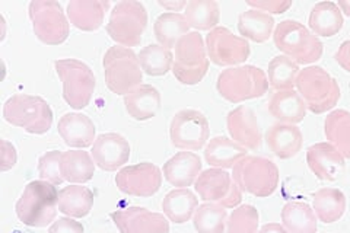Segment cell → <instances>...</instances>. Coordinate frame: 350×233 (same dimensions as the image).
<instances>
[{
	"mask_svg": "<svg viewBox=\"0 0 350 233\" xmlns=\"http://www.w3.org/2000/svg\"><path fill=\"white\" fill-rule=\"evenodd\" d=\"M59 191L47 181H31L15 206L18 219L29 228H47L56 221Z\"/></svg>",
	"mask_w": 350,
	"mask_h": 233,
	"instance_id": "1",
	"label": "cell"
},
{
	"mask_svg": "<svg viewBox=\"0 0 350 233\" xmlns=\"http://www.w3.org/2000/svg\"><path fill=\"white\" fill-rule=\"evenodd\" d=\"M273 41L283 55L298 64H311L321 59L323 42L298 20H282L273 32Z\"/></svg>",
	"mask_w": 350,
	"mask_h": 233,
	"instance_id": "2",
	"label": "cell"
},
{
	"mask_svg": "<svg viewBox=\"0 0 350 233\" xmlns=\"http://www.w3.org/2000/svg\"><path fill=\"white\" fill-rule=\"evenodd\" d=\"M269 77L256 66H235L217 76V92L228 102L239 104L265 95L269 90Z\"/></svg>",
	"mask_w": 350,
	"mask_h": 233,
	"instance_id": "3",
	"label": "cell"
},
{
	"mask_svg": "<svg viewBox=\"0 0 350 233\" xmlns=\"http://www.w3.org/2000/svg\"><path fill=\"white\" fill-rule=\"evenodd\" d=\"M105 83L116 95H129L144 82L137 54L123 46L109 47L103 59Z\"/></svg>",
	"mask_w": 350,
	"mask_h": 233,
	"instance_id": "4",
	"label": "cell"
},
{
	"mask_svg": "<svg viewBox=\"0 0 350 233\" xmlns=\"http://www.w3.org/2000/svg\"><path fill=\"white\" fill-rule=\"evenodd\" d=\"M3 118L29 135H46L53 126V111L46 99L27 94L8 99L3 105Z\"/></svg>",
	"mask_w": 350,
	"mask_h": 233,
	"instance_id": "5",
	"label": "cell"
},
{
	"mask_svg": "<svg viewBox=\"0 0 350 233\" xmlns=\"http://www.w3.org/2000/svg\"><path fill=\"white\" fill-rule=\"evenodd\" d=\"M298 94L311 113L324 114L333 109L340 99V86L334 77L320 66H310L299 72Z\"/></svg>",
	"mask_w": 350,
	"mask_h": 233,
	"instance_id": "6",
	"label": "cell"
},
{
	"mask_svg": "<svg viewBox=\"0 0 350 233\" xmlns=\"http://www.w3.org/2000/svg\"><path fill=\"white\" fill-rule=\"evenodd\" d=\"M148 27V12L144 3L136 0L118 2L109 14L107 34L118 46L137 47Z\"/></svg>",
	"mask_w": 350,
	"mask_h": 233,
	"instance_id": "7",
	"label": "cell"
},
{
	"mask_svg": "<svg viewBox=\"0 0 350 233\" xmlns=\"http://www.w3.org/2000/svg\"><path fill=\"white\" fill-rule=\"evenodd\" d=\"M206 44L199 32H189L175 46L172 73L180 83L193 86L202 82L209 70Z\"/></svg>",
	"mask_w": 350,
	"mask_h": 233,
	"instance_id": "8",
	"label": "cell"
},
{
	"mask_svg": "<svg viewBox=\"0 0 350 233\" xmlns=\"http://www.w3.org/2000/svg\"><path fill=\"white\" fill-rule=\"evenodd\" d=\"M232 169V178L241 191L254 197H269L276 191L279 185V168L270 159L245 156Z\"/></svg>",
	"mask_w": 350,
	"mask_h": 233,
	"instance_id": "9",
	"label": "cell"
},
{
	"mask_svg": "<svg viewBox=\"0 0 350 233\" xmlns=\"http://www.w3.org/2000/svg\"><path fill=\"white\" fill-rule=\"evenodd\" d=\"M54 69L63 83V98L73 109H83L94 96L96 79L91 68L76 59L54 61Z\"/></svg>",
	"mask_w": 350,
	"mask_h": 233,
	"instance_id": "10",
	"label": "cell"
},
{
	"mask_svg": "<svg viewBox=\"0 0 350 233\" xmlns=\"http://www.w3.org/2000/svg\"><path fill=\"white\" fill-rule=\"evenodd\" d=\"M36 37L46 46H60L69 37V18L59 2L34 0L28 8Z\"/></svg>",
	"mask_w": 350,
	"mask_h": 233,
	"instance_id": "11",
	"label": "cell"
},
{
	"mask_svg": "<svg viewBox=\"0 0 350 233\" xmlns=\"http://www.w3.org/2000/svg\"><path fill=\"white\" fill-rule=\"evenodd\" d=\"M209 121L197 109H181L170 124V139L174 148L196 152L203 149L209 140Z\"/></svg>",
	"mask_w": 350,
	"mask_h": 233,
	"instance_id": "12",
	"label": "cell"
},
{
	"mask_svg": "<svg viewBox=\"0 0 350 233\" xmlns=\"http://www.w3.org/2000/svg\"><path fill=\"white\" fill-rule=\"evenodd\" d=\"M199 197L206 203H215L225 208H237L243 202V191L225 169L203 171L194 182Z\"/></svg>",
	"mask_w": 350,
	"mask_h": 233,
	"instance_id": "13",
	"label": "cell"
},
{
	"mask_svg": "<svg viewBox=\"0 0 350 233\" xmlns=\"http://www.w3.org/2000/svg\"><path fill=\"white\" fill-rule=\"evenodd\" d=\"M207 57L216 66L235 68L250 57V44L245 38L234 36L225 27H216L206 37Z\"/></svg>",
	"mask_w": 350,
	"mask_h": 233,
	"instance_id": "14",
	"label": "cell"
},
{
	"mask_svg": "<svg viewBox=\"0 0 350 233\" xmlns=\"http://www.w3.org/2000/svg\"><path fill=\"white\" fill-rule=\"evenodd\" d=\"M116 185L127 195L152 197L161 190L162 172L150 162L124 166L116 175Z\"/></svg>",
	"mask_w": 350,
	"mask_h": 233,
	"instance_id": "15",
	"label": "cell"
},
{
	"mask_svg": "<svg viewBox=\"0 0 350 233\" xmlns=\"http://www.w3.org/2000/svg\"><path fill=\"white\" fill-rule=\"evenodd\" d=\"M120 233H170L167 216L149 212L145 207L131 206L109 215Z\"/></svg>",
	"mask_w": 350,
	"mask_h": 233,
	"instance_id": "16",
	"label": "cell"
},
{
	"mask_svg": "<svg viewBox=\"0 0 350 233\" xmlns=\"http://www.w3.org/2000/svg\"><path fill=\"white\" fill-rule=\"evenodd\" d=\"M130 152V144L122 135L104 133L96 137L91 156L98 168L105 172H114L129 162Z\"/></svg>",
	"mask_w": 350,
	"mask_h": 233,
	"instance_id": "17",
	"label": "cell"
},
{
	"mask_svg": "<svg viewBox=\"0 0 350 233\" xmlns=\"http://www.w3.org/2000/svg\"><path fill=\"white\" fill-rule=\"evenodd\" d=\"M226 127L231 139L250 150H258L261 148V130L256 113L250 107L241 105L226 117Z\"/></svg>",
	"mask_w": 350,
	"mask_h": 233,
	"instance_id": "18",
	"label": "cell"
},
{
	"mask_svg": "<svg viewBox=\"0 0 350 233\" xmlns=\"http://www.w3.org/2000/svg\"><path fill=\"white\" fill-rule=\"evenodd\" d=\"M306 163L317 178L333 182L345 169V156L330 143H317L306 149Z\"/></svg>",
	"mask_w": 350,
	"mask_h": 233,
	"instance_id": "19",
	"label": "cell"
},
{
	"mask_svg": "<svg viewBox=\"0 0 350 233\" xmlns=\"http://www.w3.org/2000/svg\"><path fill=\"white\" fill-rule=\"evenodd\" d=\"M57 131L66 146L75 149H86L90 146H94V143L96 140V128L92 123V120L81 113L64 114L59 120Z\"/></svg>",
	"mask_w": 350,
	"mask_h": 233,
	"instance_id": "20",
	"label": "cell"
},
{
	"mask_svg": "<svg viewBox=\"0 0 350 233\" xmlns=\"http://www.w3.org/2000/svg\"><path fill=\"white\" fill-rule=\"evenodd\" d=\"M202 174V159L193 152H178L163 165V178L172 187L189 188Z\"/></svg>",
	"mask_w": 350,
	"mask_h": 233,
	"instance_id": "21",
	"label": "cell"
},
{
	"mask_svg": "<svg viewBox=\"0 0 350 233\" xmlns=\"http://www.w3.org/2000/svg\"><path fill=\"white\" fill-rule=\"evenodd\" d=\"M108 8L109 2H104V0H72L66 9V14L75 28L92 32L103 27Z\"/></svg>",
	"mask_w": 350,
	"mask_h": 233,
	"instance_id": "22",
	"label": "cell"
},
{
	"mask_svg": "<svg viewBox=\"0 0 350 233\" xmlns=\"http://www.w3.org/2000/svg\"><path fill=\"white\" fill-rule=\"evenodd\" d=\"M266 143L270 152L279 159L295 158L302 149V131L293 124H275L266 133Z\"/></svg>",
	"mask_w": 350,
	"mask_h": 233,
	"instance_id": "23",
	"label": "cell"
},
{
	"mask_svg": "<svg viewBox=\"0 0 350 233\" xmlns=\"http://www.w3.org/2000/svg\"><path fill=\"white\" fill-rule=\"evenodd\" d=\"M124 107L133 120L148 121L159 113L161 94L152 85H142L124 96Z\"/></svg>",
	"mask_w": 350,
	"mask_h": 233,
	"instance_id": "24",
	"label": "cell"
},
{
	"mask_svg": "<svg viewBox=\"0 0 350 233\" xmlns=\"http://www.w3.org/2000/svg\"><path fill=\"white\" fill-rule=\"evenodd\" d=\"M306 105L298 92L279 91L269 102L270 114L283 124H298L306 115Z\"/></svg>",
	"mask_w": 350,
	"mask_h": 233,
	"instance_id": "25",
	"label": "cell"
},
{
	"mask_svg": "<svg viewBox=\"0 0 350 233\" xmlns=\"http://www.w3.org/2000/svg\"><path fill=\"white\" fill-rule=\"evenodd\" d=\"M247 156V149L234 140L219 136L212 139L204 149V159L219 169H229Z\"/></svg>",
	"mask_w": 350,
	"mask_h": 233,
	"instance_id": "26",
	"label": "cell"
},
{
	"mask_svg": "<svg viewBox=\"0 0 350 233\" xmlns=\"http://www.w3.org/2000/svg\"><path fill=\"white\" fill-rule=\"evenodd\" d=\"M59 212L72 219H82L91 213L94 193L88 187L73 184L59 191Z\"/></svg>",
	"mask_w": 350,
	"mask_h": 233,
	"instance_id": "27",
	"label": "cell"
},
{
	"mask_svg": "<svg viewBox=\"0 0 350 233\" xmlns=\"http://www.w3.org/2000/svg\"><path fill=\"white\" fill-rule=\"evenodd\" d=\"M199 207V200L189 188H175L162 200V210L167 219L175 225L189 221Z\"/></svg>",
	"mask_w": 350,
	"mask_h": 233,
	"instance_id": "28",
	"label": "cell"
},
{
	"mask_svg": "<svg viewBox=\"0 0 350 233\" xmlns=\"http://www.w3.org/2000/svg\"><path fill=\"white\" fill-rule=\"evenodd\" d=\"M308 24L317 37H334L343 28V14L334 2L317 3L311 14Z\"/></svg>",
	"mask_w": 350,
	"mask_h": 233,
	"instance_id": "29",
	"label": "cell"
},
{
	"mask_svg": "<svg viewBox=\"0 0 350 233\" xmlns=\"http://www.w3.org/2000/svg\"><path fill=\"white\" fill-rule=\"evenodd\" d=\"M238 31L245 40L266 42L275 32V19L257 9H248L238 18Z\"/></svg>",
	"mask_w": 350,
	"mask_h": 233,
	"instance_id": "30",
	"label": "cell"
},
{
	"mask_svg": "<svg viewBox=\"0 0 350 233\" xmlns=\"http://www.w3.org/2000/svg\"><path fill=\"white\" fill-rule=\"evenodd\" d=\"M62 172L64 181L72 184H85L94 178L95 162L83 149L68 150L63 153Z\"/></svg>",
	"mask_w": 350,
	"mask_h": 233,
	"instance_id": "31",
	"label": "cell"
},
{
	"mask_svg": "<svg viewBox=\"0 0 350 233\" xmlns=\"http://www.w3.org/2000/svg\"><path fill=\"white\" fill-rule=\"evenodd\" d=\"M324 135L328 143L340 152L345 159H350V113L334 109L324 120Z\"/></svg>",
	"mask_w": 350,
	"mask_h": 233,
	"instance_id": "32",
	"label": "cell"
},
{
	"mask_svg": "<svg viewBox=\"0 0 350 233\" xmlns=\"http://www.w3.org/2000/svg\"><path fill=\"white\" fill-rule=\"evenodd\" d=\"M314 212L317 219L332 225L346 212V197L337 188H321L314 194Z\"/></svg>",
	"mask_w": 350,
	"mask_h": 233,
	"instance_id": "33",
	"label": "cell"
},
{
	"mask_svg": "<svg viewBox=\"0 0 350 233\" xmlns=\"http://www.w3.org/2000/svg\"><path fill=\"white\" fill-rule=\"evenodd\" d=\"M190 25L187 19L181 14L165 12L157 18L155 25H153V32L159 42V46L165 49H175L177 42L189 34Z\"/></svg>",
	"mask_w": 350,
	"mask_h": 233,
	"instance_id": "34",
	"label": "cell"
},
{
	"mask_svg": "<svg viewBox=\"0 0 350 233\" xmlns=\"http://www.w3.org/2000/svg\"><path fill=\"white\" fill-rule=\"evenodd\" d=\"M283 228L289 233H317V216L314 210L301 202H291L282 210Z\"/></svg>",
	"mask_w": 350,
	"mask_h": 233,
	"instance_id": "35",
	"label": "cell"
},
{
	"mask_svg": "<svg viewBox=\"0 0 350 233\" xmlns=\"http://www.w3.org/2000/svg\"><path fill=\"white\" fill-rule=\"evenodd\" d=\"M184 16L190 28L197 31H212L219 24L221 9L215 0H190L185 8Z\"/></svg>",
	"mask_w": 350,
	"mask_h": 233,
	"instance_id": "36",
	"label": "cell"
},
{
	"mask_svg": "<svg viewBox=\"0 0 350 233\" xmlns=\"http://www.w3.org/2000/svg\"><path fill=\"white\" fill-rule=\"evenodd\" d=\"M299 72L298 63H295L286 55H276L269 63V83L276 92L292 91L297 86Z\"/></svg>",
	"mask_w": 350,
	"mask_h": 233,
	"instance_id": "37",
	"label": "cell"
},
{
	"mask_svg": "<svg viewBox=\"0 0 350 233\" xmlns=\"http://www.w3.org/2000/svg\"><path fill=\"white\" fill-rule=\"evenodd\" d=\"M142 70L148 76L159 77L165 76L170 70H172L174 54L171 50L159 46V44H150L145 49H142L137 54Z\"/></svg>",
	"mask_w": 350,
	"mask_h": 233,
	"instance_id": "38",
	"label": "cell"
},
{
	"mask_svg": "<svg viewBox=\"0 0 350 233\" xmlns=\"http://www.w3.org/2000/svg\"><path fill=\"white\" fill-rule=\"evenodd\" d=\"M228 213L225 207L215 203H204L197 207L193 223L197 233H225Z\"/></svg>",
	"mask_w": 350,
	"mask_h": 233,
	"instance_id": "39",
	"label": "cell"
},
{
	"mask_svg": "<svg viewBox=\"0 0 350 233\" xmlns=\"http://www.w3.org/2000/svg\"><path fill=\"white\" fill-rule=\"evenodd\" d=\"M258 221L260 215L254 206H238L228 217L225 233H258Z\"/></svg>",
	"mask_w": 350,
	"mask_h": 233,
	"instance_id": "40",
	"label": "cell"
},
{
	"mask_svg": "<svg viewBox=\"0 0 350 233\" xmlns=\"http://www.w3.org/2000/svg\"><path fill=\"white\" fill-rule=\"evenodd\" d=\"M63 153L59 150H50L38 159V175L42 181L53 185H62L64 178L62 172Z\"/></svg>",
	"mask_w": 350,
	"mask_h": 233,
	"instance_id": "41",
	"label": "cell"
},
{
	"mask_svg": "<svg viewBox=\"0 0 350 233\" xmlns=\"http://www.w3.org/2000/svg\"><path fill=\"white\" fill-rule=\"evenodd\" d=\"M247 5L265 14H284L292 6V0H247Z\"/></svg>",
	"mask_w": 350,
	"mask_h": 233,
	"instance_id": "42",
	"label": "cell"
},
{
	"mask_svg": "<svg viewBox=\"0 0 350 233\" xmlns=\"http://www.w3.org/2000/svg\"><path fill=\"white\" fill-rule=\"evenodd\" d=\"M18 162V153L12 143L2 139L0 140V171L6 172L12 169Z\"/></svg>",
	"mask_w": 350,
	"mask_h": 233,
	"instance_id": "43",
	"label": "cell"
},
{
	"mask_svg": "<svg viewBox=\"0 0 350 233\" xmlns=\"http://www.w3.org/2000/svg\"><path fill=\"white\" fill-rule=\"evenodd\" d=\"M49 233H85V228L72 217H62L50 226Z\"/></svg>",
	"mask_w": 350,
	"mask_h": 233,
	"instance_id": "44",
	"label": "cell"
},
{
	"mask_svg": "<svg viewBox=\"0 0 350 233\" xmlns=\"http://www.w3.org/2000/svg\"><path fill=\"white\" fill-rule=\"evenodd\" d=\"M336 61L342 66V68L350 73V40H346L334 54Z\"/></svg>",
	"mask_w": 350,
	"mask_h": 233,
	"instance_id": "45",
	"label": "cell"
},
{
	"mask_svg": "<svg viewBox=\"0 0 350 233\" xmlns=\"http://www.w3.org/2000/svg\"><path fill=\"white\" fill-rule=\"evenodd\" d=\"M158 3H159L163 9L170 10V12L177 14V12H180L181 9L187 8V3H189V2H184V0H174V2H162V0H159Z\"/></svg>",
	"mask_w": 350,
	"mask_h": 233,
	"instance_id": "46",
	"label": "cell"
},
{
	"mask_svg": "<svg viewBox=\"0 0 350 233\" xmlns=\"http://www.w3.org/2000/svg\"><path fill=\"white\" fill-rule=\"evenodd\" d=\"M258 233H289V232L279 223H267L258 230Z\"/></svg>",
	"mask_w": 350,
	"mask_h": 233,
	"instance_id": "47",
	"label": "cell"
},
{
	"mask_svg": "<svg viewBox=\"0 0 350 233\" xmlns=\"http://www.w3.org/2000/svg\"><path fill=\"white\" fill-rule=\"evenodd\" d=\"M337 6L340 8V10L343 14H346L347 16H350V0H338Z\"/></svg>",
	"mask_w": 350,
	"mask_h": 233,
	"instance_id": "48",
	"label": "cell"
}]
</instances>
